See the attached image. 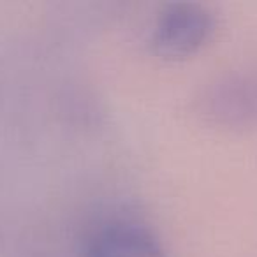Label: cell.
Instances as JSON below:
<instances>
[{
	"instance_id": "6da1fadb",
	"label": "cell",
	"mask_w": 257,
	"mask_h": 257,
	"mask_svg": "<svg viewBox=\"0 0 257 257\" xmlns=\"http://www.w3.org/2000/svg\"><path fill=\"white\" fill-rule=\"evenodd\" d=\"M215 15L197 2H173L162 8L152 32V48L162 60L178 62L196 55L213 37Z\"/></svg>"
},
{
	"instance_id": "7a4b0ae2",
	"label": "cell",
	"mask_w": 257,
	"mask_h": 257,
	"mask_svg": "<svg viewBox=\"0 0 257 257\" xmlns=\"http://www.w3.org/2000/svg\"><path fill=\"white\" fill-rule=\"evenodd\" d=\"M201 109L211 121L225 127L257 125V69L227 74L206 90Z\"/></svg>"
},
{
	"instance_id": "3957f363",
	"label": "cell",
	"mask_w": 257,
	"mask_h": 257,
	"mask_svg": "<svg viewBox=\"0 0 257 257\" xmlns=\"http://www.w3.org/2000/svg\"><path fill=\"white\" fill-rule=\"evenodd\" d=\"M86 257H168V253L145 225L114 220L90 236Z\"/></svg>"
}]
</instances>
